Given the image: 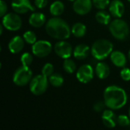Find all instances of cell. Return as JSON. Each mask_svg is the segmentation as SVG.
<instances>
[{
	"mask_svg": "<svg viewBox=\"0 0 130 130\" xmlns=\"http://www.w3.org/2000/svg\"><path fill=\"white\" fill-rule=\"evenodd\" d=\"M95 18L97 20V21L101 24H104V25H107L110 23V15L108 12L105 11L104 10H101L97 12L96 15H95Z\"/></svg>",
	"mask_w": 130,
	"mask_h": 130,
	"instance_id": "22",
	"label": "cell"
},
{
	"mask_svg": "<svg viewBox=\"0 0 130 130\" xmlns=\"http://www.w3.org/2000/svg\"><path fill=\"white\" fill-rule=\"evenodd\" d=\"M110 14L116 18H121L125 11V6L120 0H113L109 5Z\"/></svg>",
	"mask_w": 130,
	"mask_h": 130,
	"instance_id": "13",
	"label": "cell"
},
{
	"mask_svg": "<svg viewBox=\"0 0 130 130\" xmlns=\"http://www.w3.org/2000/svg\"><path fill=\"white\" fill-rule=\"evenodd\" d=\"M109 30L111 34L119 40L126 39L129 34V28L127 23L120 18H117L110 23Z\"/></svg>",
	"mask_w": 130,
	"mask_h": 130,
	"instance_id": "4",
	"label": "cell"
},
{
	"mask_svg": "<svg viewBox=\"0 0 130 130\" xmlns=\"http://www.w3.org/2000/svg\"><path fill=\"white\" fill-rule=\"evenodd\" d=\"M24 46V40L19 36L13 37L8 43V49L11 53L17 54L19 53Z\"/></svg>",
	"mask_w": 130,
	"mask_h": 130,
	"instance_id": "15",
	"label": "cell"
},
{
	"mask_svg": "<svg viewBox=\"0 0 130 130\" xmlns=\"http://www.w3.org/2000/svg\"><path fill=\"white\" fill-rule=\"evenodd\" d=\"M2 25L8 30L16 31L22 25V21L20 16L14 13H8L3 16Z\"/></svg>",
	"mask_w": 130,
	"mask_h": 130,
	"instance_id": "7",
	"label": "cell"
},
{
	"mask_svg": "<svg viewBox=\"0 0 130 130\" xmlns=\"http://www.w3.org/2000/svg\"><path fill=\"white\" fill-rule=\"evenodd\" d=\"M46 31L49 36L59 40L68 39L72 33L69 24L64 20L57 17L50 18L46 22Z\"/></svg>",
	"mask_w": 130,
	"mask_h": 130,
	"instance_id": "2",
	"label": "cell"
},
{
	"mask_svg": "<svg viewBox=\"0 0 130 130\" xmlns=\"http://www.w3.org/2000/svg\"><path fill=\"white\" fill-rule=\"evenodd\" d=\"M92 4L91 0H75L73 3L74 11L80 15H85L89 13L92 8Z\"/></svg>",
	"mask_w": 130,
	"mask_h": 130,
	"instance_id": "12",
	"label": "cell"
},
{
	"mask_svg": "<svg viewBox=\"0 0 130 130\" xmlns=\"http://www.w3.org/2000/svg\"><path fill=\"white\" fill-rule=\"evenodd\" d=\"M69 2H74V1H75V0H69Z\"/></svg>",
	"mask_w": 130,
	"mask_h": 130,
	"instance_id": "37",
	"label": "cell"
},
{
	"mask_svg": "<svg viewBox=\"0 0 130 130\" xmlns=\"http://www.w3.org/2000/svg\"><path fill=\"white\" fill-rule=\"evenodd\" d=\"M128 57H129V62H130V50H129V55H128Z\"/></svg>",
	"mask_w": 130,
	"mask_h": 130,
	"instance_id": "35",
	"label": "cell"
},
{
	"mask_svg": "<svg viewBox=\"0 0 130 130\" xmlns=\"http://www.w3.org/2000/svg\"><path fill=\"white\" fill-rule=\"evenodd\" d=\"M128 1H129V2H130V0H128Z\"/></svg>",
	"mask_w": 130,
	"mask_h": 130,
	"instance_id": "38",
	"label": "cell"
},
{
	"mask_svg": "<svg viewBox=\"0 0 130 130\" xmlns=\"http://www.w3.org/2000/svg\"><path fill=\"white\" fill-rule=\"evenodd\" d=\"M48 87V78L45 75H38L32 78L30 82V91L34 95L39 96L45 93Z\"/></svg>",
	"mask_w": 130,
	"mask_h": 130,
	"instance_id": "6",
	"label": "cell"
},
{
	"mask_svg": "<svg viewBox=\"0 0 130 130\" xmlns=\"http://www.w3.org/2000/svg\"><path fill=\"white\" fill-rule=\"evenodd\" d=\"M64 8H65V6L63 3L60 1H56L51 4L50 7V11L53 16L58 17L63 13Z\"/></svg>",
	"mask_w": 130,
	"mask_h": 130,
	"instance_id": "20",
	"label": "cell"
},
{
	"mask_svg": "<svg viewBox=\"0 0 130 130\" xmlns=\"http://www.w3.org/2000/svg\"><path fill=\"white\" fill-rule=\"evenodd\" d=\"M23 38H24V41L28 44L33 45L34 43H35L37 42V35L35 34L34 32L31 31V30L26 31L23 35Z\"/></svg>",
	"mask_w": 130,
	"mask_h": 130,
	"instance_id": "25",
	"label": "cell"
},
{
	"mask_svg": "<svg viewBox=\"0 0 130 130\" xmlns=\"http://www.w3.org/2000/svg\"><path fill=\"white\" fill-rule=\"evenodd\" d=\"M95 73L100 79H105L110 75V67L107 63L100 62L96 65Z\"/></svg>",
	"mask_w": 130,
	"mask_h": 130,
	"instance_id": "19",
	"label": "cell"
},
{
	"mask_svg": "<svg viewBox=\"0 0 130 130\" xmlns=\"http://www.w3.org/2000/svg\"><path fill=\"white\" fill-rule=\"evenodd\" d=\"M7 10H8V8H7L6 3L3 0H1L0 1V16L1 17L5 16V14H6Z\"/></svg>",
	"mask_w": 130,
	"mask_h": 130,
	"instance_id": "32",
	"label": "cell"
},
{
	"mask_svg": "<svg viewBox=\"0 0 130 130\" xmlns=\"http://www.w3.org/2000/svg\"><path fill=\"white\" fill-rule=\"evenodd\" d=\"M48 78H49L50 83L53 87H56V88H59V87L62 86L64 82V79H63L62 76L59 73H53Z\"/></svg>",
	"mask_w": 130,
	"mask_h": 130,
	"instance_id": "23",
	"label": "cell"
},
{
	"mask_svg": "<svg viewBox=\"0 0 130 130\" xmlns=\"http://www.w3.org/2000/svg\"><path fill=\"white\" fill-rule=\"evenodd\" d=\"M117 123L120 126H129L130 120L129 118L126 115H120L117 117Z\"/></svg>",
	"mask_w": 130,
	"mask_h": 130,
	"instance_id": "29",
	"label": "cell"
},
{
	"mask_svg": "<svg viewBox=\"0 0 130 130\" xmlns=\"http://www.w3.org/2000/svg\"><path fill=\"white\" fill-rule=\"evenodd\" d=\"M104 101L106 107L111 110H119L123 107L127 102L126 91L120 87L110 85L104 92Z\"/></svg>",
	"mask_w": 130,
	"mask_h": 130,
	"instance_id": "1",
	"label": "cell"
},
{
	"mask_svg": "<svg viewBox=\"0 0 130 130\" xmlns=\"http://www.w3.org/2000/svg\"><path fill=\"white\" fill-rule=\"evenodd\" d=\"M76 77L81 83H88L94 77V69L92 66L88 64L80 66L77 71Z\"/></svg>",
	"mask_w": 130,
	"mask_h": 130,
	"instance_id": "10",
	"label": "cell"
},
{
	"mask_svg": "<svg viewBox=\"0 0 130 130\" xmlns=\"http://www.w3.org/2000/svg\"><path fill=\"white\" fill-rule=\"evenodd\" d=\"M102 121L107 128H114L117 123V117L111 109L105 110L102 113Z\"/></svg>",
	"mask_w": 130,
	"mask_h": 130,
	"instance_id": "14",
	"label": "cell"
},
{
	"mask_svg": "<svg viewBox=\"0 0 130 130\" xmlns=\"http://www.w3.org/2000/svg\"><path fill=\"white\" fill-rule=\"evenodd\" d=\"M120 76L123 80L128 82L130 81V69L129 68H124L120 72Z\"/></svg>",
	"mask_w": 130,
	"mask_h": 130,
	"instance_id": "30",
	"label": "cell"
},
{
	"mask_svg": "<svg viewBox=\"0 0 130 130\" xmlns=\"http://www.w3.org/2000/svg\"><path fill=\"white\" fill-rule=\"evenodd\" d=\"M52 51V45L46 40H38L32 46V53L39 58L47 56Z\"/></svg>",
	"mask_w": 130,
	"mask_h": 130,
	"instance_id": "8",
	"label": "cell"
},
{
	"mask_svg": "<svg viewBox=\"0 0 130 130\" xmlns=\"http://www.w3.org/2000/svg\"><path fill=\"white\" fill-rule=\"evenodd\" d=\"M46 22V16L41 12H34L29 18V24L34 27H40Z\"/></svg>",
	"mask_w": 130,
	"mask_h": 130,
	"instance_id": "18",
	"label": "cell"
},
{
	"mask_svg": "<svg viewBox=\"0 0 130 130\" xmlns=\"http://www.w3.org/2000/svg\"><path fill=\"white\" fill-rule=\"evenodd\" d=\"M34 4L38 8H43L48 4V0H34Z\"/></svg>",
	"mask_w": 130,
	"mask_h": 130,
	"instance_id": "33",
	"label": "cell"
},
{
	"mask_svg": "<svg viewBox=\"0 0 130 130\" xmlns=\"http://www.w3.org/2000/svg\"><path fill=\"white\" fill-rule=\"evenodd\" d=\"M54 68H53V66L51 64V63H46L43 67L42 68V74L43 75H45L46 77L49 78L50 75H52L54 72Z\"/></svg>",
	"mask_w": 130,
	"mask_h": 130,
	"instance_id": "28",
	"label": "cell"
},
{
	"mask_svg": "<svg viewBox=\"0 0 130 130\" xmlns=\"http://www.w3.org/2000/svg\"><path fill=\"white\" fill-rule=\"evenodd\" d=\"M54 50L58 56L64 59H69L72 56L73 52L72 45L69 43L65 41L64 40H60L55 44Z\"/></svg>",
	"mask_w": 130,
	"mask_h": 130,
	"instance_id": "9",
	"label": "cell"
},
{
	"mask_svg": "<svg viewBox=\"0 0 130 130\" xmlns=\"http://www.w3.org/2000/svg\"><path fill=\"white\" fill-rule=\"evenodd\" d=\"M129 117H130V107H129Z\"/></svg>",
	"mask_w": 130,
	"mask_h": 130,
	"instance_id": "36",
	"label": "cell"
},
{
	"mask_svg": "<svg viewBox=\"0 0 130 130\" xmlns=\"http://www.w3.org/2000/svg\"><path fill=\"white\" fill-rule=\"evenodd\" d=\"M110 60L112 62V63L116 66L117 67H124L126 64V57L124 55V53H123L120 51L116 50V51H113L110 54Z\"/></svg>",
	"mask_w": 130,
	"mask_h": 130,
	"instance_id": "16",
	"label": "cell"
},
{
	"mask_svg": "<svg viewBox=\"0 0 130 130\" xmlns=\"http://www.w3.org/2000/svg\"><path fill=\"white\" fill-rule=\"evenodd\" d=\"M11 7L17 14H24L29 11H34L35 10L30 0H12Z\"/></svg>",
	"mask_w": 130,
	"mask_h": 130,
	"instance_id": "11",
	"label": "cell"
},
{
	"mask_svg": "<svg viewBox=\"0 0 130 130\" xmlns=\"http://www.w3.org/2000/svg\"><path fill=\"white\" fill-rule=\"evenodd\" d=\"M93 5L100 10H104L110 5V0H93Z\"/></svg>",
	"mask_w": 130,
	"mask_h": 130,
	"instance_id": "26",
	"label": "cell"
},
{
	"mask_svg": "<svg viewBox=\"0 0 130 130\" xmlns=\"http://www.w3.org/2000/svg\"><path fill=\"white\" fill-rule=\"evenodd\" d=\"M33 62V56L30 53H24L21 57V62L22 66H29Z\"/></svg>",
	"mask_w": 130,
	"mask_h": 130,
	"instance_id": "27",
	"label": "cell"
},
{
	"mask_svg": "<svg viewBox=\"0 0 130 130\" xmlns=\"http://www.w3.org/2000/svg\"><path fill=\"white\" fill-rule=\"evenodd\" d=\"M3 25H2V26H0V34H2V32H3Z\"/></svg>",
	"mask_w": 130,
	"mask_h": 130,
	"instance_id": "34",
	"label": "cell"
},
{
	"mask_svg": "<svg viewBox=\"0 0 130 130\" xmlns=\"http://www.w3.org/2000/svg\"><path fill=\"white\" fill-rule=\"evenodd\" d=\"M71 32L76 37H82L86 34V26L82 23H75L72 27Z\"/></svg>",
	"mask_w": 130,
	"mask_h": 130,
	"instance_id": "21",
	"label": "cell"
},
{
	"mask_svg": "<svg viewBox=\"0 0 130 130\" xmlns=\"http://www.w3.org/2000/svg\"><path fill=\"white\" fill-rule=\"evenodd\" d=\"M32 71L29 66H22L16 69L13 75V82L17 86H24L30 82L32 79Z\"/></svg>",
	"mask_w": 130,
	"mask_h": 130,
	"instance_id": "5",
	"label": "cell"
},
{
	"mask_svg": "<svg viewBox=\"0 0 130 130\" xmlns=\"http://www.w3.org/2000/svg\"><path fill=\"white\" fill-rule=\"evenodd\" d=\"M90 53V48L85 44H79L75 46L73 51L74 57L77 59L82 60L86 59Z\"/></svg>",
	"mask_w": 130,
	"mask_h": 130,
	"instance_id": "17",
	"label": "cell"
},
{
	"mask_svg": "<svg viewBox=\"0 0 130 130\" xmlns=\"http://www.w3.org/2000/svg\"><path fill=\"white\" fill-rule=\"evenodd\" d=\"M63 69L66 72L72 74L76 70V65L75 62L71 59H66L63 62Z\"/></svg>",
	"mask_w": 130,
	"mask_h": 130,
	"instance_id": "24",
	"label": "cell"
},
{
	"mask_svg": "<svg viewBox=\"0 0 130 130\" xmlns=\"http://www.w3.org/2000/svg\"><path fill=\"white\" fill-rule=\"evenodd\" d=\"M106 107V104H105L104 101V102H102V101H98V102H96V103L94 104L93 108H94V110L96 112L101 113V112H102V111L104 110V107Z\"/></svg>",
	"mask_w": 130,
	"mask_h": 130,
	"instance_id": "31",
	"label": "cell"
},
{
	"mask_svg": "<svg viewBox=\"0 0 130 130\" xmlns=\"http://www.w3.org/2000/svg\"><path fill=\"white\" fill-rule=\"evenodd\" d=\"M113 49V43L110 40L100 39L93 43L91 46V55L98 60H103L111 54Z\"/></svg>",
	"mask_w": 130,
	"mask_h": 130,
	"instance_id": "3",
	"label": "cell"
}]
</instances>
